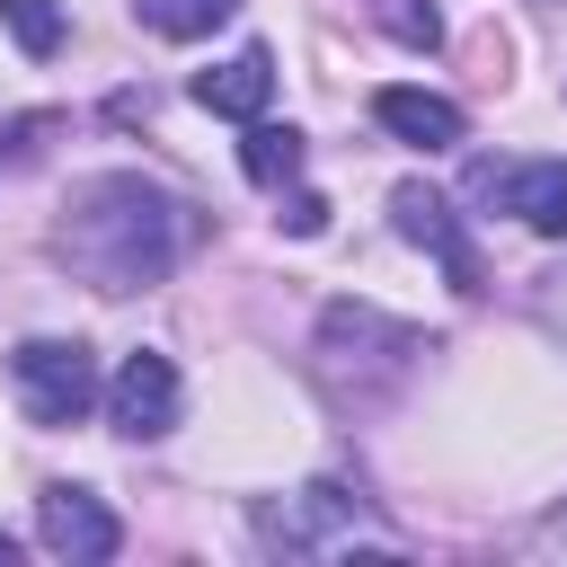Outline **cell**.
Instances as JSON below:
<instances>
[{
  "label": "cell",
  "mask_w": 567,
  "mask_h": 567,
  "mask_svg": "<svg viewBox=\"0 0 567 567\" xmlns=\"http://www.w3.org/2000/svg\"><path fill=\"white\" fill-rule=\"evenodd\" d=\"M186 239H195V213H186L168 186H151L142 168H97V177H80L71 204H62V221H53V257H62L89 292H106V301L168 284L177 257H186Z\"/></svg>",
  "instance_id": "obj_1"
},
{
  "label": "cell",
  "mask_w": 567,
  "mask_h": 567,
  "mask_svg": "<svg viewBox=\"0 0 567 567\" xmlns=\"http://www.w3.org/2000/svg\"><path fill=\"white\" fill-rule=\"evenodd\" d=\"M425 354H434V346H425L416 328H399L390 310H372V301H328V310H319V337H310V372H319V390H328L346 416H381V408L416 381Z\"/></svg>",
  "instance_id": "obj_2"
},
{
  "label": "cell",
  "mask_w": 567,
  "mask_h": 567,
  "mask_svg": "<svg viewBox=\"0 0 567 567\" xmlns=\"http://www.w3.org/2000/svg\"><path fill=\"white\" fill-rule=\"evenodd\" d=\"M257 540L275 558H354V549H399L390 532H372V505L346 478H310L275 505H257Z\"/></svg>",
  "instance_id": "obj_3"
},
{
  "label": "cell",
  "mask_w": 567,
  "mask_h": 567,
  "mask_svg": "<svg viewBox=\"0 0 567 567\" xmlns=\"http://www.w3.org/2000/svg\"><path fill=\"white\" fill-rule=\"evenodd\" d=\"M9 381H18L27 425H80V416L106 399L97 354H89L80 337H27V346L9 354Z\"/></svg>",
  "instance_id": "obj_4"
},
{
  "label": "cell",
  "mask_w": 567,
  "mask_h": 567,
  "mask_svg": "<svg viewBox=\"0 0 567 567\" xmlns=\"http://www.w3.org/2000/svg\"><path fill=\"white\" fill-rule=\"evenodd\" d=\"M177 408H186V381H177V363H168L159 346H142V354L115 363V381H106V425H115L124 443H159V434L177 425Z\"/></svg>",
  "instance_id": "obj_5"
},
{
  "label": "cell",
  "mask_w": 567,
  "mask_h": 567,
  "mask_svg": "<svg viewBox=\"0 0 567 567\" xmlns=\"http://www.w3.org/2000/svg\"><path fill=\"white\" fill-rule=\"evenodd\" d=\"M35 540L53 549V558H71V567H106L115 549H124V523L106 514V496L97 487H44L35 496Z\"/></svg>",
  "instance_id": "obj_6"
},
{
  "label": "cell",
  "mask_w": 567,
  "mask_h": 567,
  "mask_svg": "<svg viewBox=\"0 0 567 567\" xmlns=\"http://www.w3.org/2000/svg\"><path fill=\"white\" fill-rule=\"evenodd\" d=\"M470 195H487L496 213H514L532 239H567V168L558 159H514V168L478 159L470 168Z\"/></svg>",
  "instance_id": "obj_7"
},
{
  "label": "cell",
  "mask_w": 567,
  "mask_h": 567,
  "mask_svg": "<svg viewBox=\"0 0 567 567\" xmlns=\"http://www.w3.org/2000/svg\"><path fill=\"white\" fill-rule=\"evenodd\" d=\"M390 221H399V239L408 248H425L443 275H452V292H478L487 275H478V257H470V239H461V213H452V195H434V186H399L390 195Z\"/></svg>",
  "instance_id": "obj_8"
},
{
  "label": "cell",
  "mask_w": 567,
  "mask_h": 567,
  "mask_svg": "<svg viewBox=\"0 0 567 567\" xmlns=\"http://www.w3.org/2000/svg\"><path fill=\"white\" fill-rule=\"evenodd\" d=\"M266 97H275V53H266V44H239L230 62L195 71V106H204V115L257 124V115H266Z\"/></svg>",
  "instance_id": "obj_9"
},
{
  "label": "cell",
  "mask_w": 567,
  "mask_h": 567,
  "mask_svg": "<svg viewBox=\"0 0 567 567\" xmlns=\"http://www.w3.org/2000/svg\"><path fill=\"white\" fill-rule=\"evenodd\" d=\"M372 124H381L390 142H408V151H461V133H470L452 97H434V89H408V80L372 97Z\"/></svg>",
  "instance_id": "obj_10"
},
{
  "label": "cell",
  "mask_w": 567,
  "mask_h": 567,
  "mask_svg": "<svg viewBox=\"0 0 567 567\" xmlns=\"http://www.w3.org/2000/svg\"><path fill=\"white\" fill-rule=\"evenodd\" d=\"M301 159H310V142H301L292 124H266V115H257V124L239 133V168H248V186H266V195H284V186L301 177Z\"/></svg>",
  "instance_id": "obj_11"
},
{
  "label": "cell",
  "mask_w": 567,
  "mask_h": 567,
  "mask_svg": "<svg viewBox=\"0 0 567 567\" xmlns=\"http://www.w3.org/2000/svg\"><path fill=\"white\" fill-rule=\"evenodd\" d=\"M133 18H142L151 35H168V44H195V35L230 27V18H239V0H133Z\"/></svg>",
  "instance_id": "obj_12"
},
{
  "label": "cell",
  "mask_w": 567,
  "mask_h": 567,
  "mask_svg": "<svg viewBox=\"0 0 567 567\" xmlns=\"http://www.w3.org/2000/svg\"><path fill=\"white\" fill-rule=\"evenodd\" d=\"M0 27H9V44H18L27 62L62 53V35H71V18H62L53 0H0Z\"/></svg>",
  "instance_id": "obj_13"
},
{
  "label": "cell",
  "mask_w": 567,
  "mask_h": 567,
  "mask_svg": "<svg viewBox=\"0 0 567 567\" xmlns=\"http://www.w3.org/2000/svg\"><path fill=\"white\" fill-rule=\"evenodd\" d=\"M372 18H381V35H399L408 53H434V44H443V9H434V0H372Z\"/></svg>",
  "instance_id": "obj_14"
},
{
  "label": "cell",
  "mask_w": 567,
  "mask_h": 567,
  "mask_svg": "<svg viewBox=\"0 0 567 567\" xmlns=\"http://www.w3.org/2000/svg\"><path fill=\"white\" fill-rule=\"evenodd\" d=\"M292 239H319L328 230V195H310V186H284V213H275Z\"/></svg>",
  "instance_id": "obj_15"
},
{
  "label": "cell",
  "mask_w": 567,
  "mask_h": 567,
  "mask_svg": "<svg viewBox=\"0 0 567 567\" xmlns=\"http://www.w3.org/2000/svg\"><path fill=\"white\" fill-rule=\"evenodd\" d=\"M532 319H540V328H549V337H558V346H567V266H558V275H540V284H532Z\"/></svg>",
  "instance_id": "obj_16"
},
{
  "label": "cell",
  "mask_w": 567,
  "mask_h": 567,
  "mask_svg": "<svg viewBox=\"0 0 567 567\" xmlns=\"http://www.w3.org/2000/svg\"><path fill=\"white\" fill-rule=\"evenodd\" d=\"M9 558H18V540H9V532H0V567H9Z\"/></svg>",
  "instance_id": "obj_17"
}]
</instances>
